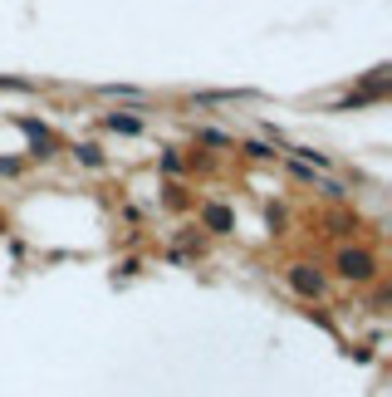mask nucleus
<instances>
[{
	"instance_id": "1",
	"label": "nucleus",
	"mask_w": 392,
	"mask_h": 397,
	"mask_svg": "<svg viewBox=\"0 0 392 397\" xmlns=\"http://www.w3.org/2000/svg\"><path fill=\"white\" fill-rule=\"evenodd\" d=\"M343 275H368V255H343Z\"/></svg>"
}]
</instances>
